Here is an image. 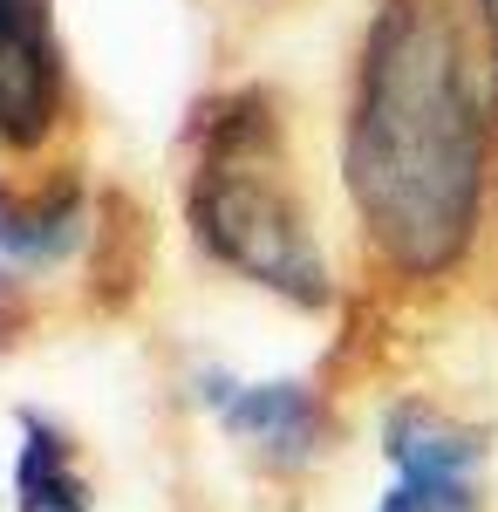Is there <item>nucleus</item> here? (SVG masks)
<instances>
[{
  "mask_svg": "<svg viewBox=\"0 0 498 512\" xmlns=\"http://www.w3.org/2000/svg\"><path fill=\"white\" fill-rule=\"evenodd\" d=\"M21 321H28V280L14 267H0V349L21 335Z\"/></svg>",
  "mask_w": 498,
  "mask_h": 512,
  "instance_id": "9d476101",
  "label": "nucleus"
},
{
  "mask_svg": "<svg viewBox=\"0 0 498 512\" xmlns=\"http://www.w3.org/2000/svg\"><path fill=\"white\" fill-rule=\"evenodd\" d=\"M69 103L55 0H0V151H41Z\"/></svg>",
  "mask_w": 498,
  "mask_h": 512,
  "instance_id": "20e7f679",
  "label": "nucleus"
},
{
  "mask_svg": "<svg viewBox=\"0 0 498 512\" xmlns=\"http://www.w3.org/2000/svg\"><path fill=\"white\" fill-rule=\"evenodd\" d=\"M89 219H96V198L76 178V164L48 171L35 185H14L0 171V260L7 267H55L89 246Z\"/></svg>",
  "mask_w": 498,
  "mask_h": 512,
  "instance_id": "39448f33",
  "label": "nucleus"
},
{
  "mask_svg": "<svg viewBox=\"0 0 498 512\" xmlns=\"http://www.w3.org/2000/svg\"><path fill=\"white\" fill-rule=\"evenodd\" d=\"M471 7V21H478V35H485V55H492V89H498V0H464Z\"/></svg>",
  "mask_w": 498,
  "mask_h": 512,
  "instance_id": "9b49d317",
  "label": "nucleus"
},
{
  "mask_svg": "<svg viewBox=\"0 0 498 512\" xmlns=\"http://www.w3.org/2000/svg\"><path fill=\"white\" fill-rule=\"evenodd\" d=\"M498 89L464 0H376L342 110V192L403 287L464 274L492 219Z\"/></svg>",
  "mask_w": 498,
  "mask_h": 512,
  "instance_id": "f257e3e1",
  "label": "nucleus"
},
{
  "mask_svg": "<svg viewBox=\"0 0 498 512\" xmlns=\"http://www.w3.org/2000/svg\"><path fill=\"white\" fill-rule=\"evenodd\" d=\"M376 512H485V485L478 478H396Z\"/></svg>",
  "mask_w": 498,
  "mask_h": 512,
  "instance_id": "1a4fd4ad",
  "label": "nucleus"
},
{
  "mask_svg": "<svg viewBox=\"0 0 498 512\" xmlns=\"http://www.w3.org/2000/svg\"><path fill=\"white\" fill-rule=\"evenodd\" d=\"M14 512H96L76 437L55 417L21 410V451H14Z\"/></svg>",
  "mask_w": 498,
  "mask_h": 512,
  "instance_id": "6e6552de",
  "label": "nucleus"
},
{
  "mask_svg": "<svg viewBox=\"0 0 498 512\" xmlns=\"http://www.w3.org/2000/svg\"><path fill=\"white\" fill-rule=\"evenodd\" d=\"M185 226L212 267L253 280L260 294L301 315L335 308L328 253L287 171V110L267 82H239L198 103Z\"/></svg>",
  "mask_w": 498,
  "mask_h": 512,
  "instance_id": "f03ea898",
  "label": "nucleus"
},
{
  "mask_svg": "<svg viewBox=\"0 0 498 512\" xmlns=\"http://www.w3.org/2000/svg\"><path fill=\"white\" fill-rule=\"evenodd\" d=\"M205 383V410L219 417V431L239 444V458H253L260 472L294 478L314 472L335 451V403L314 383H239V376H198Z\"/></svg>",
  "mask_w": 498,
  "mask_h": 512,
  "instance_id": "7ed1b4c3",
  "label": "nucleus"
},
{
  "mask_svg": "<svg viewBox=\"0 0 498 512\" xmlns=\"http://www.w3.org/2000/svg\"><path fill=\"white\" fill-rule=\"evenodd\" d=\"M383 451L396 478H478L492 465V431L430 396H396L383 410Z\"/></svg>",
  "mask_w": 498,
  "mask_h": 512,
  "instance_id": "423d86ee",
  "label": "nucleus"
},
{
  "mask_svg": "<svg viewBox=\"0 0 498 512\" xmlns=\"http://www.w3.org/2000/svg\"><path fill=\"white\" fill-rule=\"evenodd\" d=\"M151 253H157V226L137 198L110 185L96 192V219H89V301L103 315H123L144 280H151Z\"/></svg>",
  "mask_w": 498,
  "mask_h": 512,
  "instance_id": "0eeeda50",
  "label": "nucleus"
}]
</instances>
